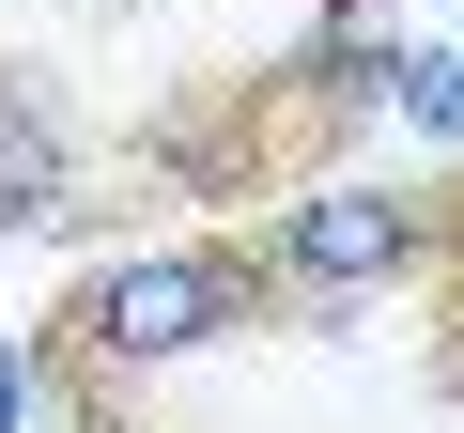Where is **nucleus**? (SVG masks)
<instances>
[{
  "label": "nucleus",
  "mask_w": 464,
  "mask_h": 433,
  "mask_svg": "<svg viewBox=\"0 0 464 433\" xmlns=\"http://www.w3.org/2000/svg\"><path fill=\"white\" fill-rule=\"evenodd\" d=\"M402 264H418V201H387V186H310L279 216V279H310V294H356Z\"/></svg>",
  "instance_id": "1"
},
{
  "label": "nucleus",
  "mask_w": 464,
  "mask_h": 433,
  "mask_svg": "<svg viewBox=\"0 0 464 433\" xmlns=\"http://www.w3.org/2000/svg\"><path fill=\"white\" fill-rule=\"evenodd\" d=\"M78 325H93V356H186V341L232 325V279L217 264H109L78 294Z\"/></svg>",
  "instance_id": "2"
},
{
  "label": "nucleus",
  "mask_w": 464,
  "mask_h": 433,
  "mask_svg": "<svg viewBox=\"0 0 464 433\" xmlns=\"http://www.w3.org/2000/svg\"><path fill=\"white\" fill-rule=\"evenodd\" d=\"M63 216V124L32 109V78H0V233Z\"/></svg>",
  "instance_id": "3"
},
{
  "label": "nucleus",
  "mask_w": 464,
  "mask_h": 433,
  "mask_svg": "<svg viewBox=\"0 0 464 433\" xmlns=\"http://www.w3.org/2000/svg\"><path fill=\"white\" fill-rule=\"evenodd\" d=\"M0 402H16V371H0Z\"/></svg>",
  "instance_id": "4"
}]
</instances>
